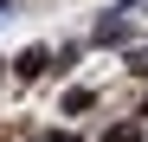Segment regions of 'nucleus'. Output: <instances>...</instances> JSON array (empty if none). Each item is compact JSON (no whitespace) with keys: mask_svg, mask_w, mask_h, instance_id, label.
Masks as SVG:
<instances>
[{"mask_svg":"<svg viewBox=\"0 0 148 142\" xmlns=\"http://www.w3.org/2000/svg\"><path fill=\"white\" fill-rule=\"evenodd\" d=\"M122 26H129V0H122V7H110L103 19H97V32H90V45H122Z\"/></svg>","mask_w":148,"mask_h":142,"instance_id":"obj_1","label":"nucleus"},{"mask_svg":"<svg viewBox=\"0 0 148 142\" xmlns=\"http://www.w3.org/2000/svg\"><path fill=\"white\" fill-rule=\"evenodd\" d=\"M39 71H52V52H45V45H26V52L13 58V78H19V84H32Z\"/></svg>","mask_w":148,"mask_h":142,"instance_id":"obj_2","label":"nucleus"},{"mask_svg":"<svg viewBox=\"0 0 148 142\" xmlns=\"http://www.w3.org/2000/svg\"><path fill=\"white\" fill-rule=\"evenodd\" d=\"M90 103H97V90H84V84H71V90H64V116H84Z\"/></svg>","mask_w":148,"mask_h":142,"instance_id":"obj_3","label":"nucleus"},{"mask_svg":"<svg viewBox=\"0 0 148 142\" xmlns=\"http://www.w3.org/2000/svg\"><path fill=\"white\" fill-rule=\"evenodd\" d=\"M103 142H142V123H110Z\"/></svg>","mask_w":148,"mask_h":142,"instance_id":"obj_4","label":"nucleus"},{"mask_svg":"<svg viewBox=\"0 0 148 142\" xmlns=\"http://www.w3.org/2000/svg\"><path fill=\"white\" fill-rule=\"evenodd\" d=\"M129 71H135V78H148V52H129Z\"/></svg>","mask_w":148,"mask_h":142,"instance_id":"obj_5","label":"nucleus"},{"mask_svg":"<svg viewBox=\"0 0 148 142\" xmlns=\"http://www.w3.org/2000/svg\"><path fill=\"white\" fill-rule=\"evenodd\" d=\"M39 142H77V136H71V129H45Z\"/></svg>","mask_w":148,"mask_h":142,"instance_id":"obj_6","label":"nucleus"},{"mask_svg":"<svg viewBox=\"0 0 148 142\" xmlns=\"http://www.w3.org/2000/svg\"><path fill=\"white\" fill-rule=\"evenodd\" d=\"M142 123H148V97H142Z\"/></svg>","mask_w":148,"mask_h":142,"instance_id":"obj_7","label":"nucleus"},{"mask_svg":"<svg viewBox=\"0 0 148 142\" xmlns=\"http://www.w3.org/2000/svg\"><path fill=\"white\" fill-rule=\"evenodd\" d=\"M0 78H7V65H0Z\"/></svg>","mask_w":148,"mask_h":142,"instance_id":"obj_8","label":"nucleus"}]
</instances>
